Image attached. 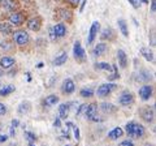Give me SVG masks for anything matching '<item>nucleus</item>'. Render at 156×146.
<instances>
[{
  "mask_svg": "<svg viewBox=\"0 0 156 146\" xmlns=\"http://www.w3.org/2000/svg\"><path fill=\"white\" fill-rule=\"evenodd\" d=\"M29 111H30V104L27 102H23V103L20 104V108H18L20 114H25V112H29Z\"/></svg>",
  "mask_w": 156,
  "mask_h": 146,
  "instance_id": "obj_29",
  "label": "nucleus"
},
{
  "mask_svg": "<svg viewBox=\"0 0 156 146\" xmlns=\"http://www.w3.org/2000/svg\"><path fill=\"white\" fill-rule=\"evenodd\" d=\"M96 111H98V107L95 103H91L86 107L85 110V116L87 118V120H91V118H94V116L96 115Z\"/></svg>",
  "mask_w": 156,
  "mask_h": 146,
  "instance_id": "obj_12",
  "label": "nucleus"
},
{
  "mask_svg": "<svg viewBox=\"0 0 156 146\" xmlns=\"http://www.w3.org/2000/svg\"><path fill=\"white\" fill-rule=\"evenodd\" d=\"M23 136H25L26 140H29L30 142H34V141H37V136L34 134V133H31V132H26V130H25V133H23Z\"/></svg>",
  "mask_w": 156,
  "mask_h": 146,
  "instance_id": "obj_32",
  "label": "nucleus"
},
{
  "mask_svg": "<svg viewBox=\"0 0 156 146\" xmlns=\"http://www.w3.org/2000/svg\"><path fill=\"white\" fill-rule=\"evenodd\" d=\"M139 97L143 100H148L151 97H152V86L150 85H144L139 89Z\"/></svg>",
  "mask_w": 156,
  "mask_h": 146,
  "instance_id": "obj_9",
  "label": "nucleus"
},
{
  "mask_svg": "<svg viewBox=\"0 0 156 146\" xmlns=\"http://www.w3.org/2000/svg\"><path fill=\"white\" fill-rule=\"evenodd\" d=\"M27 146H35V145H34L33 142H29V145H27Z\"/></svg>",
  "mask_w": 156,
  "mask_h": 146,
  "instance_id": "obj_48",
  "label": "nucleus"
},
{
  "mask_svg": "<svg viewBox=\"0 0 156 146\" xmlns=\"http://www.w3.org/2000/svg\"><path fill=\"white\" fill-rule=\"evenodd\" d=\"M5 112H7V107L4 106L3 103H0V116H2V115H5Z\"/></svg>",
  "mask_w": 156,
  "mask_h": 146,
  "instance_id": "obj_38",
  "label": "nucleus"
},
{
  "mask_svg": "<svg viewBox=\"0 0 156 146\" xmlns=\"http://www.w3.org/2000/svg\"><path fill=\"white\" fill-rule=\"evenodd\" d=\"M65 146H72V145H65Z\"/></svg>",
  "mask_w": 156,
  "mask_h": 146,
  "instance_id": "obj_50",
  "label": "nucleus"
},
{
  "mask_svg": "<svg viewBox=\"0 0 156 146\" xmlns=\"http://www.w3.org/2000/svg\"><path fill=\"white\" fill-rule=\"evenodd\" d=\"M119 27H120V31L122 33V35H124V37H128V35H129L128 25H126L125 20H122V18H120V20H119Z\"/></svg>",
  "mask_w": 156,
  "mask_h": 146,
  "instance_id": "obj_23",
  "label": "nucleus"
},
{
  "mask_svg": "<svg viewBox=\"0 0 156 146\" xmlns=\"http://www.w3.org/2000/svg\"><path fill=\"white\" fill-rule=\"evenodd\" d=\"M156 11V0H151V12Z\"/></svg>",
  "mask_w": 156,
  "mask_h": 146,
  "instance_id": "obj_40",
  "label": "nucleus"
},
{
  "mask_svg": "<svg viewBox=\"0 0 156 146\" xmlns=\"http://www.w3.org/2000/svg\"><path fill=\"white\" fill-rule=\"evenodd\" d=\"M140 53H142L143 57L147 61H154V53H152V51H151L150 48H146V47L140 48Z\"/></svg>",
  "mask_w": 156,
  "mask_h": 146,
  "instance_id": "obj_21",
  "label": "nucleus"
},
{
  "mask_svg": "<svg viewBox=\"0 0 156 146\" xmlns=\"http://www.w3.org/2000/svg\"><path fill=\"white\" fill-rule=\"evenodd\" d=\"M86 107H87V104H81V106H80V108H78V110L76 111V115L78 116V115H80V114L82 112V111H85V110H86Z\"/></svg>",
  "mask_w": 156,
  "mask_h": 146,
  "instance_id": "obj_35",
  "label": "nucleus"
},
{
  "mask_svg": "<svg viewBox=\"0 0 156 146\" xmlns=\"http://www.w3.org/2000/svg\"><path fill=\"white\" fill-rule=\"evenodd\" d=\"M23 21H25V17L21 12H13L11 16H9V24L14 26H21Z\"/></svg>",
  "mask_w": 156,
  "mask_h": 146,
  "instance_id": "obj_4",
  "label": "nucleus"
},
{
  "mask_svg": "<svg viewBox=\"0 0 156 146\" xmlns=\"http://www.w3.org/2000/svg\"><path fill=\"white\" fill-rule=\"evenodd\" d=\"M2 76H3V71H2V69H0V77H2Z\"/></svg>",
  "mask_w": 156,
  "mask_h": 146,
  "instance_id": "obj_49",
  "label": "nucleus"
},
{
  "mask_svg": "<svg viewBox=\"0 0 156 146\" xmlns=\"http://www.w3.org/2000/svg\"><path fill=\"white\" fill-rule=\"evenodd\" d=\"M61 134H62V137H64V138H69L70 137V136H69V130H62Z\"/></svg>",
  "mask_w": 156,
  "mask_h": 146,
  "instance_id": "obj_41",
  "label": "nucleus"
},
{
  "mask_svg": "<svg viewBox=\"0 0 156 146\" xmlns=\"http://www.w3.org/2000/svg\"><path fill=\"white\" fill-rule=\"evenodd\" d=\"M52 29H53V31H55L57 38H61V37H64L66 34V26L64 25V24H56Z\"/></svg>",
  "mask_w": 156,
  "mask_h": 146,
  "instance_id": "obj_14",
  "label": "nucleus"
},
{
  "mask_svg": "<svg viewBox=\"0 0 156 146\" xmlns=\"http://www.w3.org/2000/svg\"><path fill=\"white\" fill-rule=\"evenodd\" d=\"M100 108H101L103 112H108V114L115 112V111H116V107L113 104H111V103H101L100 104Z\"/></svg>",
  "mask_w": 156,
  "mask_h": 146,
  "instance_id": "obj_24",
  "label": "nucleus"
},
{
  "mask_svg": "<svg viewBox=\"0 0 156 146\" xmlns=\"http://www.w3.org/2000/svg\"><path fill=\"white\" fill-rule=\"evenodd\" d=\"M61 12H62V14H61V16L62 17H64V18H66L68 17V20H72V14H70V12L69 11H65V9H61Z\"/></svg>",
  "mask_w": 156,
  "mask_h": 146,
  "instance_id": "obj_33",
  "label": "nucleus"
},
{
  "mask_svg": "<svg viewBox=\"0 0 156 146\" xmlns=\"http://www.w3.org/2000/svg\"><path fill=\"white\" fill-rule=\"evenodd\" d=\"M14 63H16V60L11 56H4L0 59V65H2V68H4V69H8V68L13 67Z\"/></svg>",
  "mask_w": 156,
  "mask_h": 146,
  "instance_id": "obj_13",
  "label": "nucleus"
},
{
  "mask_svg": "<svg viewBox=\"0 0 156 146\" xmlns=\"http://www.w3.org/2000/svg\"><path fill=\"white\" fill-rule=\"evenodd\" d=\"M8 140V136L7 134H0V142H5Z\"/></svg>",
  "mask_w": 156,
  "mask_h": 146,
  "instance_id": "obj_42",
  "label": "nucleus"
},
{
  "mask_svg": "<svg viewBox=\"0 0 156 146\" xmlns=\"http://www.w3.org/2000/svg\"><path fill=\"white\" fill-rule=\"evenodd\" d=\"M95 69H99V71H107L109 72L112 69V67L108 64V63H98L95 64Z\"/></svg>",
  "mask_w": 156,
  "mask_h": 146,
  "instance_id": "obj_27",
  "label": "nucleus"
},
{
  "mask_svg": "<svg viewBox=\"0 0 156 146\" xmlns=\"http://www.w3.org/2000/svg\"><path fill=\"white\" fill-rule=\"evenodd\" d=\"M58 102V97L57 95H48L46 97V99H44V103L47 106H53V104H56Z\"/></svg>",
  "mask_w": 156,
  "mask_h": 146,
  "instance_id": "obj_25",
  "label": "nucleus"
},
{
  "mask_svg": "<svg viewBox=\"0 0 156 146\" xmlns=\"http://www.w3.org/2000/svg\"><path fill=\"white\" fill-rule=\"evenodd\" d=\"M74 90H76V85H74V82H73V80L66 78L64 82H62L61 91L64 94H72V93H74Z\"/></svg>",
  "mask_w": 156,
  "mask_h": 146,
  "instance_id": "obj_7",
  "label": "nucleus"
},
{
  "mask_svg": "<svg viewBox=\"0 0 156 146\" xmlns=\"http://www.w3.org/2000/svg\"><path fill=\"white\" fill-rule=\"evenodd\" d=\"M70 107H72V103H62V104L58 106V115H60V119H66L68 118Z\"/></svg>",
  "mask_w": 156,
  "mask_h": 146,
  "instance_id": "obj_11",
  "label": "nucleus"
},
{
  "mask_svg": "<svg viewBox=\"0 0 156 146\" xmlns=\"http://www.w3.org/2000/svg\"><path fill=\"white\" fill-rule=\"evenodd\" d=\"M139 76L140 77H138V80H140V81H150L151 78H152V76H151V73L150 72H147V71H142L139 73Z\"/></svg>",
  "mask_w": 156,
  "mask_h": 146,
  "instance_id": "obj_28",
  "label": "nucleus"
},
{
  "mask_svg": "<svg viewBox=\"0 0 156 146\" xmlns=\"http://www.w3.org/2000/svg\"><path fill=\"white\" fill-rule=\"evenodd\" d=\"M41 25H42V21L39 17H33L27 21V29L33 31H38L41 29Z\"/></svg>",
  "mask_w": 156,
  "mask_h": 146,
  "instance_id": "obj_10",
  "label": "nucleus"
},
{
  "mask_svg": "<svg viewBox=\"0 0 156 146\" xmlns=\"http://www.w3.org/2000/svg\"><path fill=\"white\" fill-rule=\"evenodd\" d=\"M107 50H108V47H107L105 43H98V45L95 46V48H94V55L95 56H101V55H104Z\"/></svg>",
  "mask_w": 156,
  "mask_h": 146,
  "instance_id": "obj_17",
  "label": "nucleus"
},
{
  "mask_svg": "<svg viewBox=\"0 0 156 146\" xmlns=\"http://www.w3.org/2000/svg\"><path fill=\"white\" fill-rule=\"evenodd\" d=\"M50 38H51V41H56L57 39V37H56V34H55V31H53L52 27L50 29Z\"/></svg>",
  "mask_w": 156,
  "mask_h": 146,
  "instance_id": "obj_37",
  "label": "nucleus"
},
{
  "mask_svg": "<svg viewBox=\"0 0 156 146\" xmlns=\"http://www.w3.org/2000/svg\"><path fill=\"white\" fill-rule=\"evenodd\" d=\"M87 3V0H83V3H82V5H81V12L83 11V8H85V4Z\"/></svg>",
  "mask_w": 156,
  "mask_h": 146,
  "instance_id": "obj_47",
  "label": "nucleus"
},
{
  "mask_svg": "<svg viewBox=\"0 0 156 146\" xmlns=\"http://www.w3.org/2000/svg\"><path fill=\"white\" fill-rule=\"evenodd\" d=\"M66 60H68V53L66 52H61L60 55L55 57V60H53V64L57 65V67H60V65L64 64V63H66Z\"/></svg>",
  "mask_w": 156,
  "mask_h": 146,
  "instance_id": "obj_18",
  "label": "nucleus"
},
{
  "mask_svg": "<svg viewBox=\"0 0 156 146\" xmlns=\"http://www.w3.org/2000/svg\"><path fill=\"white\" fill-rule=\"evenodd\" d=\"M120 146H134V144L131 142V141H129V140H125V141H122V142L120 144Z\"/></svg>",
  "mask_w": 156,
  "mask_h": 146,
  "instance_id": "obj_36",
  "label": "nucleus"
},
{
  "mask_svg": "<svg viewBox=\"0 0 156 146\" xmlns=\"http://www.w3.org/2000/svg\"><path fill=\"white\" fill-rule=\"evenodd\" d=\"M120 104H122V106H130V104H133L134 103V97L133 94L130 93V91H124L122 94L120 95Z\"/></svg>",
  "mask_w": 156,
  "mask_h": 146,
  "instance_id": "obj_6",
  "label": "nucleus"
},
{
  "mask_svg": "<svg viewBox=\"0 0 156 146\" xmlns=\"http://www.w3.org/2000/svg\"><path fill=\"white\" fill-rule=\"evenodd\" d=\"M113 38V31H112V29H104L103 33H101V39L105 41V39H112Z\"/></svg>",
  "mask_w": 156,
  "mask_h": 146,
  "instance_id": "obj_26",
  "label": "nucleus"
},
{
  "mask_svg": "<svg viewBox=\"0 0 156 146\" xmlns=\"http://www.w3.org/2000/svg\"><path fill=\"white\" fill-rule=\"evenodd\" d=\"M12 25L11 24H8V22H2L0 24V33L4 34V35H8V34H11L12 33Z\"/></svg>",
  "mask_w": 156,
  "mask_h": 146,
  "instance_id": "obj_20",
  "label": "nucleus"
},
{
  "mask_svg": "<svg viewBox=\"0 0 156 146\" xmlns=\"http://www.w3.org/2000/svg\"><path fill=\"white\" fill-rule=\"evenodd\" d=\"M73 52H74V57L78 60V61H82L85 59V50H83V47H82L81 45V42L80 41H77L74 43V47H73Z\"/></svg>",
  "mask_w": 156,
  "mask_h": 146,
  "instance_id": "obj_5",
  "label": "nucleus"
},
{
  "mask_svg": "<svg viewBox=\"0 0 156 146\" xmlns=\"http://www.w3.org/2000/svg\"><path fill=\"white\" fill-rule=\"evenodd\" d=\"M126 133L130 137H134V138H139V137H143L144 136V128L142 125H139L138 123L135 121H129L126 124Z\"/></svg>",
  "mask_w": 156,
  "mask_h": 146,
  "instance_id": "obj_1",
  "label": "nucleus"
},
{
  "mask_svg": "<svg viewBox=\"0 0 156 146\" xmlns=\"http://www.w3.org/2000/svg\"><path fill=\"white\" fill-rule=\"evenodd\" d=\"M29 39H30V37H29L27 31H25V30H17V31H14V34H13V41L16 42L18 46L27 45Z\"/></svg>",
  "mask_w": 156,
  "mask_h": 146,
  "instance_id": "obj_2",
  "label": "nucleus"
},
{
  "mask_svg": "<svg viewBox=\"0 0 156 146\" xmlns=\"http://www.w3.org/2000/svg\"><path fill=\"white\" fill-rule=\"evenodd\" d=\"M116 85L115 84H103V85H100L99 87H98V95L99 97H101V98H103V97H107V95H109L112 91H113L115 89H116Z\"/></svg>",
  "mask_w": 156,
  "mask_h": 146,
  "instance_id": "obj_3",
  "label": "nucleus"
},
{
  "mask_svg": "<svg viewBox=\"0 0 156 146\" xmlns=\"http://www.w3.org/2000/svg\"><path fill=\"white\" fill-rule=\"evenodd\" d=\"M129 3H130V4H131V5H133L134 8H136V7H138V4L135 3V0H129Z\"/></svg>",
  "mask_w": 156,
  "mask_h": 146,
  "instance_id": "obj_45",
  "label": "nucleus"
},
{
  "mask_svg": "<svg viewBox=\"0 0 156 146\" xmlns=\"http://www.w3.org/2000/svg\"><path fill=\"white\" fill-rule=\"evenodd\" d=\"M53 125H55L56 128H60V126H61V120H60V118L55 119V121H53Z\"/></svg>",
  "mask_w": 156,
  "mask_h": 146,
  "instance_id": "obj_39",
  "label": "nucleus"
},
{
  "mask_svg": "<svg viewBox=\"0 0 156 146\" xmlns=\"http://www.w3.org/2000/svg\"><path fill=\"white\" fill-rule=\"evenodd\" d=\"M140 114H142V118H143V120L146 121V123H151V121L154 120V110H150V107L142 110Z\"/></svg>",
  "mask_w": 156,
  "mask_h": 146,
  "instance_id": "obj_16",
  "label": "nucleus"
},
{
  "mask_svg": "<svg viewBox=\"0 0 156 146\" xmlns=\"http://www.w3.org/2000/svg\"><path fill=\"white\" fill-rule=\"evenodd\" d=\"M14 91V86L13 85H7L0 89V97H7L9 94H12Z\"/></svg>",
  "mask_w": 156,
  "mask_h": 146,
  "instance_id": "obj_22",
  "label": "nucleus"
},
{
  "mask_svg": "<svg viewBox=\"0 0 156 146\" xmlns=\"http://www.w3.org/2000/svg\"><path fill=\"white\" fill-rule=\"evenodd\" d=\"M14 134H16V130H14L13 126H11V136H12V137H14Z\"/></svg>",
  "mask_w": 156,
  "mask_h": 146,
  "instance_id": "obj_46",
  "label": "nucleus"
},
{
  "mask_svg": "<svg viewBox=\"0 0 156 146\" xmlns=\"http://www.w3.org/2000/svg\"><path fill=\"white\" fill-rule=\"evenodd\" d=\"M18 124H20V121H18L17 119H13V120H12V125H11V126H13V128H16V126H18Z\"/></svg>",
  "mask_w": 156,
  "mask_h": 146,
  "instance_id": "obj_43",
  "label": "nucleus"
},
{
  "mask_svg": "<svg viewBox=\"0 0 156 146\" xmlns=\"http://www.w3.org/2000/svg\"><path fill=\"white\" fill-rule=\"evenodd\" d=\"M112 69H113V75L108 77L109 81H113V80H116V78H119V77H120L119 72H117V65H112Z\"/></svg>",
  "mask_w": 156,
  "mask_h": 146,
  "instance_id": "obj_31",
  "label": "nucleus"
},
{
  "mask_svg": "<svg viewBox=\"0 0 156 146\" xmlns=\"http://www.w3.org/2000/svg\"><path fill=\"white\" fill-rule=\"evenodd\" d=\"M73 132H74V137H76V140L78 141V140H80V129H78L77 128V126H74V125H73Z\"/></svg>",
  "mask_w": 156,
  "mask_h": 146,
  "instance_id": "obj_34",
  "label": "nucleus"
},
{
  "mask_svg": "<svg viewBox=\"0 0 156 146\" xmlns=\"http://www.w3.org/2000/svg\"><path fill=\"white\" fill-rule=\"evenodd\" d=\"M117 59H119V64L121 68H126V65H128V57H126V53L124 50L117 51Z\"/></svg>",
  "mask_w": 156,
  "mask_h": 146,
  "instance_id": "obj_15",
  "label": "nucleus"
},
{
  "mask_svg": "<svg viewBox=\"0 0 156 146\" xmlns=\"http://www.w3.org/2000/svg\"><path fill=\"white\" fill-rule=\"evenodd\" d=\"M68 2H69L72 5H74V7H77L78 5V3H80V0H68Z\"/></svg>",
  "mask_w": 156,
  "mask_h": 146,
  "instance_id": "obj_44",
  "label": "nucleus"
},
{
  "mask_svg": "<svg viewBox=\"0 0 156 146\" xmlns=\"http://www.w3.org/2000/svg\"><path fill=\"white\" fill-rule=\"evenodd\" d=\"M80 94H81V97H83V98H90V97L94 95V91H92V89H82Z\"/></svg>",
  "mask_w": 156,
  "mask_h": 146,
  "instance_id": "obj_30",
  "label": "nucleus"
},
{
  "mask_svg": "<svg viewBox=\"0 0 156 146\" xmlns=\"http://www.w3.org/2000/svg\"><path fill=\"white\" fill-rule=\"evenodd\" d=\"M122 134H124V130L121 129V128H119V126H117V128L112 129L111 132L108 133V137H109L111 140H119Z\"/></svg>",
  "mask_w": 156,
  "mask_h": 146,
  "instance_id": "obj_19",
  "label": "nucleus"
},
{
  "mask_svg": "<svg viewBox=\"0 0 156 146\" xmlns=\"http://www.w3.org/2000/svg\"><path fill=\"white\" fill-rule=\"evenodd\" d=\"M99 29H100V24L95 21V22H92V25L90 27V34H89V39H87V43L89 45H91L92 42H94V39L96 38L98 35V31H99Z\"/></svg>",
  "mask_w": 156,
  "mask_h": 146,
  "instance_id": "obj_8",
  "label": "nucleus"
}]
</instances>
